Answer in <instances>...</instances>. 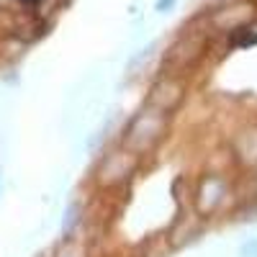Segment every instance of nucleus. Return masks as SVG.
I'll use <instances>...</instances> for the list:
<instances>
[{"label": "nucleus", "mask_w": 257, "mask_h": 257, "mask_svg": "<svg viewBox=\"0 0 257 257\" xmlns=\"http://www.w3.org/2000/svg\"><path fill=\"white\" fill-rule=\"evenodd\" d=\"M21 3H29V6H34V3H41V0H21Z\"/></svg>", "instance_id": "nucleus-1"}]
</instances>
